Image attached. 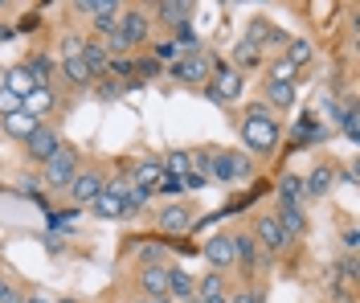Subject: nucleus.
Returning <instances> with one entry per match:
<instances>
[{
	"mask_svg": "<svg viewBox=\"0 0 360 303\" xmlns=\"http://www.w3.org/2000/svg\"><path fill=\"white\" fill-rule=\"evenodd\" d=\"M193 209L188 205H180V201H172V205H164V213H160V226L168 233H184V230H193Z\"/></svg>",
	"mask_w": 360,
	"mask_h": 303,
	"instance_id": "nucleus-14",
	"label": "nucleus"
},
{
	"mask_svg": "<svg viewBox=\"0 0 360 303\" xmlns=\"http://www.w3.org/2000/svg\"><path fill=\"white\" fill-rule=\"evenodd\" d=\"M242 140H246V148L258 152V156H266V152L278 148L283 127H278V119H274V111H270L266 103H254L246 111V119H242Z\"/></svg>",
	"mask_w": 360,
	"mask_h": 303,
	"instance_id": "nucleus-1",
	"label": "nucleus"
},
{
	"mask_svg": "<svg viewBox=\"0 0 360 303\" xmlns=\"http://www.w3.org/2000/svg\"><path fill=\"white\" fill-rule=\"evenodd\" d=\"M58 303H78V299H58Z\"/></svg>",
	"mask_w": 360,
	"mask_h": 303,
	"instance_id": "nucleus-51",
	"label": "nucleus"
},
{
	"mask_svg": "<svg viewBox=\"0 0 360 303\" xmlns=\"http://www.w3.org/2000/svg\"><path fill=\"white\" fill-rule=\"evenodd\" d=\"M188 17H193V4H188V0H160L152 21L168 25V29H184V25H188Z\"/></svg>",
	"mask_w": 360,
	"mask_h": 303,
	"instance_id": "nucleus-10",
	"label": "nucleus"
},
{
	"mask_svg": "<svg viewBox=\"0 0 360 303\" xmlns=\"http://www.w3.org/2000/svg\"><path fill=\"white\" fill-rule=\"evenodd\" d=\"M119 4L115 0H94L90 4V17H94V29L103 33V37H111V33H119Z\"/></svg>",
	"mask_w": 360,
	"mask_h": 303,
	"instance_id": "nucleus-11",
	"label": "nucleus"
},
{
	"mask_svg": "<svg viewBox=\"0 0 360 303\" xmlns=\"http://www.w3.org/2000/svg\"><path fill=\"white\" fill-rule=\"evenodd\" d=\"M21 303H49V299H41V295H29V299H21Z\"/></svg>",
	"mask_w": 360,
	"mask_h": 303,
	"instance_id": "nucleus-49",
	"label": "nucleus"
},
{
	"mask_svg": "<svg viewBox=\"0 0 360 303\" xmlns=\"http://www.w3.org/2000/svg\"><path fill=\"white\" fill-rule=\"evenodd\" d=\"M119 37L131 49L143 46V41L152 37V17H148L143 8H123V13H119Z\"/></svg>",
	"mask_w": 360,
	"mask_h": 303,
	"instance_id": "nucleus-5",
	"label": "nucleus"
},
{
	"mask_svg": "<svg viewBox=\"0 0 360 303\" xmlns=\"http://www.w3.org/2000/svg\"><path fill=\"white\" fill-rule=\"evenodd\" d=\"M78 164H82V156H78V148L74 143H62L49 160H45V185L49 188H70V181L78 176Z\"/></svg>",
	"mask_w": 360,
	"mask_h": 303,
	"instance_id": "nucleus-2",
	"label": "nucleus"
},
{
	"mask_svg": "<svg viewBox=\"0 0 360 303\" xmlns=\"http://www.w3.org/2000/svg\"><path fill=\"white\" fill-rule=\"evenodd\" d=\"M233 262H242V266H258V262H262V246H258L250 233H238V238H233Z\"/></svg>",
	"mask_w": 360,
	"mask_h": 303,
	"instance_id": "nucleus-19",
	"label": "nucleus"
},
{
	"mask_svg": "<svg viewBox=\"0 0 360 303\" xmlns=\"http://www.w3.org/2000/svg\"><path fill=\"white\" fill-rule=\"evenodd\" d=\"M4 86H8V91L17 94V98H25L29 91H37V82L29 78V70H25V66H13V70L4 74Z\"/></svg>",
	"mask_w": 360,
	"mask_h": 303,
	"instance_id": "nucleus-26",
	"label": "nucleus"
},
{
	"mask_svg": "<svg viewBox=\"0 0 360 303\" xmlns=\"http://www.w3.org/2000/svg\"><path fill=\"white\" fill-rule=\"evenodd\" d=\"M62 70H66V78L74 82V86H90V82H94V74L86 70L82 58H62Z\"/></svg>",
	"mask_w": 360,
	"mask_h": 303,
	"instance_id": "nucleus-30",
	"label": "nucleus"
},
{
	"mask_svg": "<svg viewBox=\"0 0 360 303\" xmlns=\"http://www.w3.org/2000/svg\"><path fill=\"white\" fill-rule=\"evenodd\" d=\"M274 221L283 226V233L287 238H295V233L307 230V217H303V205H283V209L274 213Z\"/></svg>",
	"mask_w": 360,
	"mask_h": 303,
	"instance_id": "nucleus-20",
	"label": "nucleus"
},
{
	"mask_svg": "<svg viewBox=\"0 0 360 303\" xmlns=\"http://www.w3.org/2000/svg\"><path fill=\"white\" fill-rule=\"evenodd\" d=\"M266 107H295V82H270L266 78Z\"/></svg>",
	"mask_w": 360,
	"mask_h": 303,
	"instance_id": "nucleus-24",
	"label": "nucleus"
},
{
	"mask_svg": "<svg viewBox=\"0 0 360 303\" xmlns=\"http://www.w3.org/2000/svg\"><path fill=\"white\" fill-rule=\"evenodd\" d=\"M303 197H307V193H303V176H283V181H278V201H283V205H303Z\"/></svg>",
	"mask_w": 360,
	"mask_h": 303,
	"instance_id": "nucleus-25",
	"label": "nucleus"
},
{
	"mask_svg": "<svg viewBox=\"0 0 360 303\" xmlns=\"http://www.w3.org/2000/svg\"><path fill=\"white\" fill-rule=\"evenodd\" d=\"M21 111V98L8 91V86H0V119H8V115H17Z\"/></svg>",
	"mask_w": 360,
	"mask_h": 303,
	"instance_id": "nucleus-36",
	"label": "nucleus"
},
{
	"mask_svg": "<svg viewBox=\"0 0 360 303\" xmlns=\"http://www.w3.org/2000/svg\"><path fill=\"white\" fill-rule=\"evenodd\" d=\"M152 53H156V62H160V66H164V62H176V58H180L176 41H156V46H152Z\"/></svg>",
	"mask_w": 360,
	"mask_h": 303,
	"instance_id": "nucleus-38",
	"label": "nucleus"
},
{
	"mask_svg": "<svg viewBox=\"0 0 360 303\" xmlns=\"http://www.w3.org/2000/svg\"><path fill=\"white\" fill-rule=\"evenodd\" d=\"M233 62H238V66H258V62H262V53H258V49L250 46V41H238V49H233ZM238 66H233V70H238Z\"/></svg>",
	"mask_w": 360,
	"mask_h": 303,
	"instance_id": "nucleus-32",
	"label": "nucleus"
},
{
	"mask_svg": "<svg viewBox=\"0 0 360 303\" xmlns=\"http://www.w3.org/2000/svg\"><path fill=\"white\" fill-rule=\"evenodd\" d=\"M0 303H21V295H17V287L8 279H0Z\"/></svg>",
	"mask_w": 360,
	"mask_h": 303,
	"instance_id": "nucleus-44",
	"label": "nucleus"
},
{
	"mask_svg": "<svg viewBox=\"0 0 360 303\" xmlns=\"http://www.w3.org/2000/svg\"><path fill=\"white\" fill-rule=\"evenodd\" d=\"M90 209H94V217H103V221H119V217H123V201H119V197H111V193L103 188V193L90 201Z\"/></svg>",
	"mask_w": 360,
	"mask_h": 303,
	"instance_id": "nucleus-22",
	"label": "nucleus"
},
{
	"mask_svg": "<svg viewBox=\"0 0 360 303\" xmlns=\"http://www.w3.org/2000/svg\"><path fill=\"white\" fill-rule=\"evenodd\" d=\"M160 181H164V164H160V160L135 164V176H131V185H135V188H148V193H156Z\"/></svg>",
	"mask_w": 360,
	"mask_h": 303,
	"instance_id": "nucleus-18",
	"label": "nucleus"
},
{
	"mask_svg": "<svg viewBox=\"0 0 360 303\" xmlns=\"http://www.w3.org/2000/svg\"><path fill=\"white\" fill-rule=\"evenodd\" d=\"M332 275H340L344 287H348V283H356V254H344L336 266H332Z\"/></svg>",
	"mask_w": 360,
	"mask_h": 303,
	"instance_id": "nucleus-35",
	"label": "nucleus"
},
{
	"mask_svg": "<svg viewBox=\"0 0 360 303\" xmlns=\"http://www.w3.org/2000/svg\"><path fill=\"white\" fill-rule=\"evenodd\" d=\"M21 111H25V115H33L37 123H41V119L53 111V91H49V86H37V91H29V94L21 98Z\"/></svg>",
	"mask_w": 360,
	"mask_h": 303,
	"instance_id": "nucleus-15",
	"label": "nucleus"
},
{
	"mask_svg": "<svg viewBox=\"0 0 360 303\" xmlns=\"http://www.w3.org/2000/svg\"><path fill=\"white\" fill-rule=\"evenodd\" d=\"M139 266H164V246L160 242H143L139 246Z\"/></svg>",
	"mask_w": 360,
	"mask_h": 303,
	"instance_id": "nucleus-34",
	"label": "nucleus"
},
{
	"mask_svg": "<svg viewBox=\"0 0 360 303\" xmlns=\"http://www.w3.org/2000/svg\"><path fill=\"white\" fill-rule=\"evenodd\" d=\"M94 94H98L103 103H111V98H119V94H123V82H115V78H107V74H103V82L94 86Z\"/></svg>",
	"mask_w": 360,
	"mask_h": 303,
	"instance_id": "nucleus-37",
	"label": "nucleus"
},
{
	"mask_svg": "<svg viewBox=\"0 0 360 303\" xmlns=\"http://www.w3.org/2000/svg\"><path fill=\"white\" fill-rule=\"evenodd\" d=\"M160 164H164V172H168V176L184 181V176L193 172V152H168V160H160Z\"/></svg>",
	"mask_w": 360,
	"mask_h": 303,
	"instance_id": "nucleus-29",
	"label": "nucleus"
},
{
	"mask_svg": "<svg viewBox=\"0 0 360 303\" xmlns=\"http://www.w3.org/2000/svg\"><path fill=\"white\" fill-rule=\"evenodd\" d=\"M98 193H103V172H98V168H78V176L70 181V197H74V205H90Z\"/></svg>",
	"mask_w": 360,
	"mask_h": 303,
	"instance_id": "nucleus-8",
	"label": "nucleus"
},
{
	"mask_svg": "<svg viewBox=\"0 0 360 303\" xmlns=\"http://www.w3.org/2000/svg\"><path fill=\"white\" fill-rule=\"evenodd\" d=\"M201 303H229L225 295H213V299H201Z\"/></svg>",
	"mask_w": 360,
	"mask_h": 303,
	"instance_id": "nucleus-50",
	"label": "nucleus"
},
{
	"mask_svg": "<svg viewBox=\"0 0 360 303\" xmlns=\"http://www.w3.org/2000/svg\"><path fill=\"white\" fill-rule=\"evenodd\" d=\"M25 148H29V156H33V160H41V164H45L49 156H53V152H58V148H62V136H58L49 123H41V127H37V131L25 140Z\"/></svg>",
	"mask_w": 360,
	"mask_h": 303,
	"instance_id": "nucleus-9",
	"label": "nucleus"
},
{
	"mask_svg": "<svg viewBox=\"0 0 360 303\" xmlns=\"http://www.w3.org/2000/svg\"><path fill=\"white\" fill-rule=\"evenodd\" d=\"M82 62H86V70L94 74V78H103L107 74V49H103V37H90V41H82Z\"/></svg>",
	"mask_w": 360,
	"mask_h": 303,
	"instance_id": "nucleus-17",
	"label": "nucleus"
},
{
	"mask_svg": "<svg viewBox=\"0 0 360 303\" xmlns=\"http://www.w3.org/2000/svg\"><path fill=\"white\" fill-rule=\"evenodd\" d=\"M62 58H82V37L70 33L66 41H62Z\"/></svg>",
	"mask_w": 360,
	"mask_h": 303,
	"instance_id": "nucleus-43",
	"label": "nucleus"
},
{
	"mask_svg": "<svg viewBox=\"0 0 360 303\" xmlns=\"http://www.w3.org/2000/svg\"><path fill=\"white\" fill-rule=\"evenodd\" d=\"M311 41H307V37H295L291 46H287V62H291L295 70H299V66H307V62H311Z\"/></svg>",
	"mask_w": 360,
	"mask_h": 303,
	"instance_id": "nucleus-31",
	"label": "nucleus"
},
{
	"mask_svg": "<svg viewBox=\"0 0 360 303\" xmlns=\"http://www.w3.org/2000/svg\"><path fill=\"white\" fill-rule=\"evenodd\" d=\"M37 127H41V123H37L33 115H25V111H17V115H8V119H4V131H8L13 140H29V136H33Z\"/></svg>",
	"mask_w": 360,
	"mask_h": 303,
	"instance_id": "nucleus-23",
	"label": "nucleus"
},
{
	"mask_svg": "<svg viewBox=\"0 0 360 303\" xmlns=\"http://www.w3.org/2000/svg\"><path fill=\"white\" fill-rule=\"evenodd\" d=\"M180 188H184V185H180L176 176H168V172H164V181L156 185V193H160V197H176Z\"/></svg>",
	"mask_w": 360,
	"mask_h": 303,
	"instance_id": "nucleus-42",
	"label": "nucleus"
},
{
	"mask_svg": "<svg viewBox=\"0 0 360 303\" xmlns=\"http://www.w3.org/2000/svg\"><path fill=\"white\" fill-rule=\"evenodd\" d=\"M229 303H262V295H258V291H233Z\"/></svg>",
	"mask_w": 360,
	"mask_h": 303,
	"instance_id": "nucleus-45",
	"label": "nucleus"
},
{
	"mask_svg": "<svg viewBox=\"0 0 360 303\" xmlns=\"http://www.w3.org/2000/svg\"><path fill=\"white\" fill-rule=\"evenodd\" d=\"M135 74H143V78H160V62L156 58H139V62H135Z\"/></svg>",
	"mask_w": 360,
	"mask_h": 303,
	"instance_id": "nucleus-41",
	"label": "nucleus"
},
{
	"mask_svg": "<svg viewBox=\"0 0 360 303\" xmlns=\"http://www.w3.org/2000/svg\"><path fill=\"white\" fill-rule=\"evenodd\" d=\"M246 41H250L254 49H262L266 41H287V37H283L274 25H266L262 17H254V21H250V29H246Z\"/></svg>",
	"mask_w": 360,
	"mask_h": 303,
	"instance_id": "nucleus-21",
	"label": "nucleus"
},
{
	"mask_svg": "<svg viewBox=\"0 0 360 303\" xmlns=\"http://www.w3.org/2000/svg\"><path fill=\"white\" fill-rule=\"evenodd\" d=\"M213 295H225V275L221 271H209V275H201V283H197V295L193 299H213Z\"/></svg>",
	"mask_w": 360,
	"mask_h": 303,
	"instance_id": "nucleus-27",
	"label": "nucleus"
},
{
	"mask_svg": "<svg viewBox=\"0 0 360 303\" xmlns=\"http://www.w3.org/2000/svg\"><path fill=\"white\" fill-rule=\"evenodd\" d=\"M291 78H295V66H291V62H287V58L270 66V82H291Z\"/></svg>",
	"mask_w": 360,
	"mask_h": 303,
	"instance_id": "nucleus-40",
	"label": "nucleus"
},
{
	"mask_svg": "<svg viewBox=\"0 0 360 303\" xmlns=\"http://www.w3.org/2000/svg\"><path fill=\"white\" fill-rule=\"evenodd\" d=\"M328 188H332V168H328V164H319L311 176L303 181V193H307V197H323Z\"/></svg>",
	"mask_w": 360,
	"mask_h": 303,
	"instance_id": "nucleus-28",
	"label": "nucleus"
},
{
	"mask_svg": "<svg viewBox=\"0 0 360 303\" xmlns=\"http://www.w3.org/2000/svg\"><path fill=\"white\" fill-rule=\"evenodd\" d=\"M344 246H348V254H356V246H360V233H356V230H348V233H344Z\"/></svg>",
	"mask_w": 360,
	"mask_h": 303,
	"instance_id": "nucleus-46",
	"label": "nucleus"
},
{
	"mask_svg": "<svg viewBox=\"0 0 360 303\" xmlns=\"http://www.w3.org/2000/svg\"><path fill=\"white\" fill-rule=\"evenodd\" d=\"M205 94L213 98V103H233L238 94H242V70H233V66H217V70L209 74V82H205Z\"/></svg>",
	"mask_w": 360,
	"mask_h": 303,
	"instance_id": "nucleus-4",
	"label": "nucleus"
},
{
	"mask_svg": "<svg viewBox=\"0 0 360 303\" xmlns=\"http://www.w3.org/2000/svg\"><path fill=\"white\" fill-rule=\"evenodd\" d=\"M25 70H29V78H33L37 86H49V58H29Z\"/></svg>",
	"mask_w": 360,
	"mask_h": 303,
	"instance_id": "nucleus-33",
	"label": "nucleus"
},
{
	"mask_svg": "<svg viewBox=\"0 0 360 303\" xmlns=\"http://www.w3.org/2000/svg\"><path fill=\"white\" fill-rule=\"evenodd\" d=\"M205 258H209V266H213V271L233 266V238H225V233L209 238V242H205Z\"/></svg>",
	"mask_w": 360,
	"mask_h": 303,
	"instance_id": "nucleus-13",
	"label": "nucleus"
},
{
	"mask_svg": "<svg viewBox=\"0 0 360 303\" xmlns=\"http://www.w3.org/2000/svg\"><path fill=\"white\" fill-rule=\"evenodd\" d=\"M197 295V279L180 266H168V299H193Z\"/></svg>",
	"mask_w": 360,
	"mask_h": 303,
	"instance_id": "nucleus-16",
	"label": "nucleus"
},
{
	"mask_svg": "<svg viewBox=\"0 0 360 303\" xmlns=\"http://www.w3.org/2000/svg\"><path fill=\"white\" fill-rule=\"evenodd\" d=\"M250 238H254V242H258L262 250H270V254H278V250H287V242H291V238L283 233V226L274 221V213H262V217L254 221V233H250Z\"/></svg>",
	"mask_w": 360,
	"mask_h": 303,
	"instance_id": "nucleus-7",
	"label": "nucleus"
},
{
	"mask_svg": "<svg viewBox=\"0 0 360 303\" xmlns=\"http://www.w3.org/2000/svg\"><path fill=\"white\" fill-rule=\"evenodd\" d=\"M135 303H176V299H168V295H164V299H135Z\"/></svg>",
	"mask_w": 360,
	"mask_h": 303,
	"instance_id": "nucleus-48",
	"label": "nucleus"
},
{
	"mask_svg": "<svg viewBox=\"0 0 360 303\" xmlns=\"http://www.w3.org/2000/svg\"><path fill=\"white\" fill-rule=\"evenodd\" d=\"M13 37V25H0V41H8Z\"/></svg>",
	"mask_w": 360,
	"mask_h": 303,
	"instance_id": "nucleus-47",
	"label": "nucleus"
},
{
	"mask_svg": "<svg viewBox=\"0 0 360 303\" xmlns=\"http://www.w3.org/2000/svg\"><path fill=\"white\" fill-rule=\"evenodd\" d=\"M209 176L213 181H221V185H233V181H246V176H254V160H250L246 152H217L213 156V164H209Z\"/></svg>",
	"mask_w": 360,
	"mask_h": 303,
	"instance_id": "nucleus-3",
	"label": "nucleus"
},
{
	"mask_svg": "<svg viewBox=\"0 0 360 303\" xmlns=\"http://www.w3.org/2000/svg\"><path fill=\"white\" fill-rule=\"evenodd\" d=\"M139 287H143V299H164L168 295V266H139Z\"/></svg>",
	"mask_w": 360,
	"mask_h": 303,
	"instance_id": "nucleus-12",
	"label": "nucleus"
},
{
	"mask_svg": "<svg viewBox=\"0 0 360 303\" xmlns=\"http://www.w3.org/2000/svg\"><path fill=\"white\" fill-rule=\"evenodd\" d=\"M111 74H119V78H135V62H127V58H111L107 62V78Z\"/></svg>",
	"mask_w": 360,
	"mask_h": 303,
	"instance_id": "nucleus-39",
	"label": "nucleus"
},
{
	"mask_svg": "<svg viewBox=\"0 0 360 303\" xmlns=\"http://www.w3.org/2000/svg\"><path fill=\"white\" fill-rule=\"evenodd\" d=\"M209 74H213V66H209V53H201V49H188L184 58L172 62L176 82H209Z\"/></svg>",
	"mask_w": 360,
	"mask_h": 303,
	"instance_id": "nucleus-6",
	"label": "nucleus"
}]
</instances>
